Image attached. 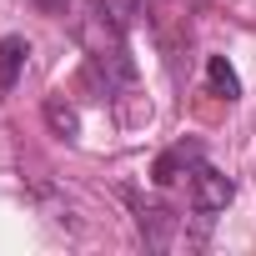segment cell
Instances as JSON below:
<instances>
[{"label": "cell", "mask_w": 256, "mask_h": 256, "mask_svg": "<svg viewBox=\"0 0 256 256\" xmlns=\"http://www.w3.org/2000/svg\"><path fill=\"white\" fill-rule=\"evenodd\" d=\"M186 186H191V206L211 221L216 211H226L231 206V196H236V186H231V176H221L216 166H191V176H186Z\"/></svg>", "instance_id": "obj_1"}, {"label": "cell", "mask_w": 256, "mask_h": 256, "mask_svg": "<svg viewBox=\"0 0 256 256\" xmlns=\"http://www.w3.org/2000/svg\"><path fill=\"white\" fill-rule=\"evenodd\" d=\"M191 166H201V146H196V141H176V146L151 166V176H156V186H176L181 171L191 176Z\"/></svg>", "instance_id": "obj_2"}, {"label": "cell", "mask_w": 256, "mask_h": 256, "mask_svg": "<svg viewBox=\"0 0 256 256\" xmlns=\"http://www.w3.org/2000/svg\"><path fill=\"white\" fill-rule=\"evenodd\" d=\"M26 56H30V46H26L20 36H6V40H0V90H16Z\"/></svg>", "instance_id": "obj_3"}, {"label": "cell", "mask_w": 256, "mask_h": 256, "mask_svg": "<svg viewBox=\"0 0 256 256\" xmlns=\"http://www.w3.org/2000/svg\"><path fill=\"white\" fill-rule=\"evenodd\" d=\"M206 86H211L216 96H226V100L241 96V80H236V70L226 66V56H211V60H206Z\"/></svg>", "instance_id": "obj_4"}, {"label": "cell", "mask_w": 256, "mask_h": 256, "mask_svg": "<svg viewBox=\"0 0 256 256\" xmlns=\"http://www.w3.org/2000/svg\"><path fill=\"white\" fill-rule=\"evenodd\" d=\"M46 116H50V126H56L60 136H76V110H70V106L50 100V106H46Z\"/></svg>", "instance_id": "obj_5"}, {"label": "cell", "mask_w": 256, "mask_h": 256, "mask_svg": "<svg viewBox=\"0 0 256 256\" xmlns=\"http://www.w3.org/2000/svg\"><path fill=\"white\" fill-rule=\"evenodd\" d=\"M36 6H46V10H56V6H60V0H36Z\"/></svg>", "instance_id": "obj_6"}]
</instances>
